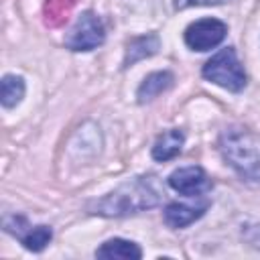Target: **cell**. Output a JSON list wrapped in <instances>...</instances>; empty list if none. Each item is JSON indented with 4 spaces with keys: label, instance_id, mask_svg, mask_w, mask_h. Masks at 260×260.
Segmentation results:
<instances>
[{
    "label": "cell",
    "instance_id": "cell-14",
    "mask_svg": "<svg viewBox=\"0 0 260 260\" xmlns=\"http://www.w3.org/2000/svg\"><path fill=\"white\" fill-rule=\"evenodd\" d=\"M73 4H75V0H47V4H45V20H47V24L59 26V24L67 22Z\"/></svg>",
    "mask_w": 260,
    "mask_h": 260
},
{
    "label": "cell",
    "instance_id": "cell-7",
    "mask_svg": "<svg viewBox=\"0 0 260 260\" xmlns=\"http://www.w3.org/2000/svg\"><path fill=\"white\" fill-rule=\"evenodd\" d=\"M169 187L185 197H201L211 189V179L201 167H181L169 175Z\"/></svg>",
    "mask_w": 260,
    "mask_h": 260
},
{
    "label": "cell",
    "instance_id": "cell-1",
    "mask_svg": "<svg viewBox=\"0 0 260 260\" xmlns=\"http://www.w3.org/2000/svg\"><path fill=\"white\" fill-rule=\"evenodd\" d=\"M162 201V189L156 181V177H134L126 183H122L118 189L108 193L106 197L91 203V213L104 215V217H122L140 213L144 209L156 207Z\"/></svg>",
    "mask_w": 260,
    "mask_h": 260
},
{
    "label": "cell",
    "instance_id": "cell-12",
    "mask_svg": "<svg viewBox=\"0 0 260 260\" xmlns=\"http://www.w3.org/2000/svg\"><path fill=\"white\" fill-rule=\"evenodd\" d=\"M95 258H122V260H138L142 258V250L138 248V244L130 242V240H122V238H112L108 242H104L98 250H95Z\"/></svg>",
    "mask_w": 260,
    "mask_h": 260
},
{
    "label": "cell",
    "instance_id": "cell-3",
    "mask_svg": "<svg viewBox=\"0 0 260 260\" xmlns=\"http://www.w3.org/2000/svg\"><path fill=\"white\" fill-rule=\"evenodd\" d=\"M203 77L228 91H242L246 85V71L232 47L217 51L201 69Z\"/></svg>",
    "mask_w": 260,
    "mask_h": 260
},
{
    "label": "cell",
    "instance_id": "cell-4",
    "mask_svg": "<svg viewBox=\"0 0 260 260\" xmlns=\"http://www.w3.org/2000/svg\"><path fill=\"white\" fill-rule=\"evenodd\" d=\"M106 41V28L98 14L85 10L65 37V47L71 51H91Z\"/></svg>",
    "mask_w": 260,
    "mask_h": 260
},
{
    "label": "cell",
    "instance_id": "cell-6",
    "mask_svg": "<svg viewBox=\"0 0 260 260\" xmlns=\"http://www.w3.org/2000/svg\"><path fill=\"white\" fill-rule=\"evenodd\" d=\"M4 230L20 240V244L30 252H41L53 238L49 225H28L22 215H12L4 221Z\"/></svg>",
    "mask_w": 260,
    "mask_h": 260
},
{
    "label": "cell",
    "instance_id": "cell-10",
    "mask_svg": "<svg viewBox=\"0 0 260 260\" xmlns=\"http://www.w3.org/2000/svg\"><path fill=\"white\" fill-rule=\"evenodd\" d=\"M175 77L171 71H154L150 75H146L142 79V83L138 85V91H136V98L140 104H146L150 100H154L156 95H160L162 91H167L171 85H173Z\"/></svg>",
    "mask_w": 260,
    "mask_h": 260
},
{
    "label": "cell",
    "instance_id": "cell-15",
    "mask_svg": "<svg viewBox=\"0 0 260 260\" xmlns=\"http://www.w3.org/2000/svg\"><path fill=\"white\" fill-rule=\"evenodd\" d=\"M225 0H175V8H189V6H209V4H221Z\"/></svg>",
    "mask_w": 260,
    "mask_h": 260
},
{
    "label": "cell",
    "instance_id": "cell-11",
    "mask_svg": "<svg viewBox=\"0 0 260 260\" xmlns=\"http://www.w3.org/2000/svg\"><path fill=\"white\" fill-rule=\"evenodd\" d=\"M183 142H185V134H183L181 130L173 128V130L162 132V134L154 140V146H152V158H154V160H160V162L175 158V156L181 152Z\"/></svg>",
    "mask_w": 260,
    "mask_h": 260
},
{
    "label": "cell",
    "instance_id": "cell-2",
    "mask_svg": "<svg viewBox=\"0 0 260 260\" xmlns=\"http://www.w3.org/2000/svg\"><path fill=\"white\" fill-rule=\"evenodd\" d=\"M219 152L242 181L260 185V136L246 128H228L219 136Z\"/></svg>",
    "mask_w": 260,
    "mask_h": 260
},
{
    "label": "cell",
    "instance_id": "cell-8",
    "mask_svg": "<svg viewBox=\"0 0 260 260\" xmlns=\"http://www.w3.org/2000/svg\"><path fill=\"white\" fill-rule=\"evenodd\" d=\"M160 49V39L156 32H148L142 37H134L128 47H126V55H124V67L134 65L136 61H142L146 57H152L156 51Z\"/></svg>",
    "mask_w": 260,
    "mask_h": 260
},
{
    "label": "cell",
    "instance_id": "cell-5",
    "mask_svg": "<svg viewBox=\"0 0 260 260\" xmlns=\"http://www.w3.org/2000/svg\"><path fill=\"white\" fill-rule=\"evenodd\" d=\"M228 35L225 22L217 18H201L185 28V43L193 51H209L217 47Z\"/></svg>",
    "mask_w": 260,
    "mask_h": 260
},
{
    "label": "cell",
    "instance_id": "cell-13",
    "mask_svg": "<svg viewBox=\"0 0 260 260\" xmlns=\"http://www.w3.org/2000/svg\"><path fill=\"white\" fill-rule=\"evenodd\" d=\"M24 79L20 75H4L0 81V100L4 108H14L16 104H20V100L24 98Z\"/></svg>",
    "mask_w": 260,
    "mask_h": 260
},
{
    "label": "cell",
    "instance_id": "cell-9",
    "mask_svg": "<svg viewBox=\"0 0 260 260\" xmlns=\"http://www.w3.org/2000/svg\"><path fill=\"white\" fill-rule=\"evenodd\" d=\"M207 209V203L201 205H185V203H169L165 207V221L171 228H185L199 219Z\"/></svg>",
    "mask_w": 260,
    "mask_h": 260
}]
</instances>
